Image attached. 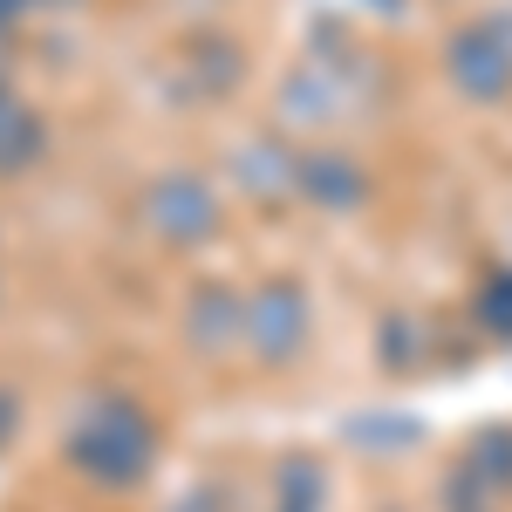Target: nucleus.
<instances>
[{
  "mask_svg": "<svg viewBox=\"0 0 512 512\" xmlns=\"http://www.w3.org/2000/svg\"><path fill=\"white\" fill-rule=\"evenodd\" d=\"M76 458H82V472H96V478H137L144 458H151V431H144V417L130 403L96 410L76 431Z\"/></svg>",
  "mask_w": 512,
  "mask_h": 512,
  "instance_id": "f257e3e1",
  "label": "nucleus"
},
{
  "mask_svg": "<svg viewBox=\"0 0 512 512\" xmlns=\"http://www.w3.org/2000/svg\"><path fill=\"white\" fill-rule=\"evenodd\" d=\"M451 69H458V82H465L472 96H492V89H506V82H512V55L499 48L492 28H472V35L451 41Z\"/></svg>",
  "mask_w": 512,
  "mask_h": 512,
  "instance_id": "f03ea898",
  "label": "nucleus"
},
{
  "mask_svg": "<svg viewBox=\"0 0 512 512\" xmlns=\"http://www.w3.org/2000/svg\"><path fill=\"white\" fill-rule=\"evenodd\" d=\"M151 212H158V226L178 239V246H198V239L212 233V198H205V185H192V178H171V185H158Z\"/></svg>",
  "mask_w": 512,
  "mask_h": 512,
  "instance_id": "7ed1b4c3",
  "label": "nucleus"
},
{
  "mask_svg": "<svg viewBox=\"0 0 512 512\" xmlns=\"http://www.w3.org/2000/svg\"><path fill=\"white\" fill-rule=\"evenodd\" d=\"M253 342H260V355H287L301 342V294H294V287H267V294H260V308H253Z\"/></svg>",
  "mask_w": 512,
  "mask_h": 512,
  "instance_id": "20e7f679",
  "label": "nucleus"
},
{
  "mask_svg": "<svg viewBox=\"0 0 512 512\" xmlns=\"http://www.w3.org/2000/svg\"><path fill=\"white\" fill-rule=\"evenodd\" d=\"M308 178H315L321 205H335V198L349 205V198H355V171H349V164H308Z\"/></svg>",
  "mask_w": 512,
  "mask_h": 512,
  "instance_id": "39448f33",
  "label": "nucleus"
},
{
  "mask_svg": "<svg viewBox=\"0 0 512 512\" xmlns=\"http://www.w3.org/2000/svg\"><path fill=\"white\" fill-rule=\"evenodd\" d=\"M485 321H492L499 335H512V280H492V287H485Z\"/></svg>",
  "mask_w": 512,
  "mask_h": 512,
  "instance_id": "423d86ee",
  "label": "nucleus"
}]
</instances>
